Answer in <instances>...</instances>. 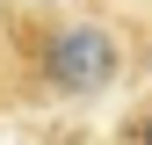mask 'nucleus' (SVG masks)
<instances>
[{
    "label": "nucleus",
    "instance_id": "nucleus-1",
    "mask_svg": "<svg viewBox=\"0 0 152 145\" xmlns=\"http://www.w3.org/2000/svg\"><path fill=\"white\" fill-rule=\"evenodd\" d=\"M123 72V44L102 22H51L36 44V80L51 94H102Z\"/></svg>",
    "mask_w": 152,
    "mask_h": 145
},
{
    "label": "nucleus",
    "instance_id": "nucleus-2",
    "mask_svg": "<svg viewBox=\"0 0 152 145\" xmlns=\"http://www.w3.org/2000/svg\"><path fill=\"white\" fill-rule=\"evenodd\" d=\"M116 145H152V102L123 116V131H116Z\"/></svg>",
    "mask_w": 152,
    "mask_h": 145
}]
</instances>
